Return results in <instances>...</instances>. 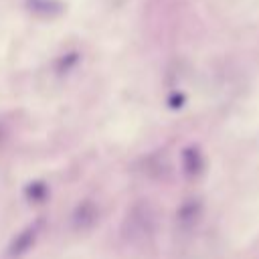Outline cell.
I'll list each match as a JSON object with an SVG mask.
<instances>
[{"label": "cell", "instance_id": "cell-1", "mask_svg": "<svg viewBox=\"0 0 259 259\" xmlns=\"http://www.w3.org/2000/svg\"><path fill=\"white\" fill-rule=\"evenodd\" d=\"M154 231V217L152 210L148 208V204H136L132 206V210L125 217L123 223V237L127 241H144L150 237V233Z\"/></svg>", "mask_w": 259, "mask_h": 259}, {"label": "cell", "instance_id": "cell-2", "mask_svg": "<svg viewBox=\"0 0 259 259\" xmlns=\"http://www.w3.org/2000/svg\"><path fill=\"white\" fill-rule=\"evenodd\" d=\"M97 221H99V206L93 202V200H81L77 206H75V210H73V214H71V225H73V229L75 231H81V233H85V231H91L95 225H97Z\"/></svg>", "mask_w": 259, "mask_h": 259}, {"label": "cell", "instance_id": "cell-3", "mask_svg": "<svg viewBox=\"0 0 259 259\" xmlns=\"http://www.w3.org/2000/svg\"><path fill=\"white\" fill-rule=\"evenodd\" d=\"M38 231H40L38 223L28 225L26 229H22V231L12 239V243H10V247H8V255H10V257H20V255H24L28 249H32Z\"/></svg>", "mask_w": 259, "mask_h": 259}, {"label": "cell", "instance_id": "cell-4", "mask_svg": "<svg viewBox=\"0 0 259 259\" xmlns=\"http://www.w3.org/2000/svg\"><path fill=\"white\" fill-rule=\"evenodd\" d=\"M184 166L190 174H196L198 168H200V158L196 154V150H186L184 152Z\"/></svg>", "mask_w": 259, "mask_h": 259}]
</instances>
